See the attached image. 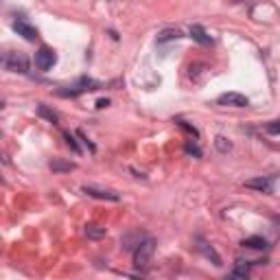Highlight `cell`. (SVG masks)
<instances>
[{
	"instance_id": "6da1fadb",
	"label": "cell",
	"mask_w": 280,
	"mask_h": 280,
	"mask_svg": "<svg viewBox=\"0 0 280 280\" xmlns=\"http://www.w3.org/2000/svg\"><path fill=\"white\" fill-rule=\"evenodd\" d=\"M153 252H156V241H153L151 237H145V241L140 243V245L134 249V263L136 267H147L151 261Z\"/></svg>"
},
{
	"instance_id": "7a4b0ae2",
	"label": "cell",
	"mask_w": 280,
	"mask_h": 280,
	"mask_svg": "<svg viewBox=\"0 0 280 280\" xmlns=\"http://www.w3.org/2000/svg\"><path fill=\"white\" fill-rule=\"evenodd\" d=\"M3 66L9 72H20V75H26L29 72V60L20 53H7L3 60Z\"/></svg>"
},
{
	"instance_id": "3957f363",
	"label": "cell",
	"mask_w": 280,
	"mask_h": 280,
	"mask_svg": "<svg viewBox=\"0 0 280 280\" xmlns=\"http://www.w3.org/2000/svg\"><path fill=\"white\" fill-rule=\"evenodd\" d=\"M55 62H57V55H55V50L48 46H42L38 53H35V66H38L42 72H48L55 66Z\"/></svg>"
},
{
	"instance_id": "277c9868",
	"label": "cell",
	"mask_w": 280,
	"mask_h": 280,
	"mask_svg": "<svg viewBox=\"0 0 280 280\" xmlns=\"http://www.w3.org/2000/svg\"><path fill=\"white\" fill-rule=\"evenodd\" d=\"M13 31H16L18 35H22L26 42H35L40 38L38 35V29H35L33 24H29V20L24 18H18V20H13Z\"/></svg>"
},
{
	"instance_id": "5b68a950",
	"label": "cell",
	"mask_w": 280,
	"mask_h": 280,
	"mask_svg": "<svg viewBox=\"0 0 280 280\" xmlns=\"http://www.w3.org/2000/svg\"><path fill=\"white\" fill-rule=\"evenodd\" d=\"M217 103L219 105H228V107H245L249 105V99L241 92H226L217 99Z\"/></svg>"
},
{
	"instance_id": "8992f818",
	"label": "cell",
	"mask_w": 280,
	"mask_h": 280,
	"mask_svg": "<svg viewBox=\"0 0 280 280\" xmlns=\"http://www.w3.org/2000/svg\"><path fill=\"white\" fill-rule=\"evenodd\" d=\"M249 269H252V261H237L234 269L223 280H249Z\"/></svg>"
},
{
	"instance_id": "52a82bcc",
	"label": "cell",
	"mask_w": 280,
	"mask_h": 280,
	"mask_svg": "<svg viewBox=\"0 0 280 280\" xmlns=\"http://www.w3.org/2000/svg\"><path fill=\"white\" fill-rule=\"evenodd\" d=\"M245 186L254 188V190H261V193H271V190H274V178H269V175H261V178L247 180Z\"/></svg>"
},
{
	"instance_id": "ba28073f",
	"label": "cell",
	"mask_w": 280,
	"mask_h": 280,
	"mask_svg": "<svg viewBox=\"0 0 280 280\" xmlns=\"http://www.w3.org/2000/svg\"><path fill=\"white\" fill-rule=\"evenodd\" d=\"M83 193L97 200H107V202H119V193L114 190H105V188H94V186H83Z\"/></svg>"
},
{
	"instance_id": "9c48e42d",
	"label": "cell",
	"mask_w": 280,
	"mask_h": 280,
	"mask_svg": "<svg viewBox=\"0 0 280 280\" xmlns=\"http://www.w3.org/2000/svg\"><path fill=\"white\" fill-rule=\"evenodd\" d=\"M190 38H193L195 42H200V44H204V46H206V44H210L212 40H210V35L208 33H206V29L202 26V24H193V26H190Z\"/></svg>"
},
{
	"instance_id": "30bf717a",
	"label": "cell",
	"mask_w": 280,
	"mask_h": 280,
	"mask_svg": "<svg viewBox=\"0 0 280 280\" xmlns=\"http://www.w3.org/2000/svg\"><path fill=\"white\" fill-rule=\"evenodd\" d=\"M105 234H107V230H105L103 226H97V223H88V226H86V237L92 239V241L103 239Z\"/></svg>"
},
{
	"instance_id": "8fae6325",
	"label": "cell",
	"mask_w": 280,
	"mask_h": 280,
	"mask_svg": "<svg viewBox=\"0 0 280 280\" xmlns=\"http://www.w3.org/2000/svg\"><path fill=\"white\" fill-rule=\"evenodd\" d=\"M241 245L247 247V249H265V247H267V241H265L263 237H247Z\"/></svg>"
},
{
	"instance_id": "7c38bea8",
	"label": "cell",
	"mask_w": 280,
	"mask_h": 280,
	"mask_svg": "<svg viewBox=\"0 0 280 280\" xmlns=\"http://www.w3.org/2000/svg\"><path fill=\"white\" fill-rule=\"evenodd\" d=\"M50 169H53L55 173L72 171V169H75V162H64V160H50Z\"/></svg>"
},
{
	"instance_id": "4fadbf2b",
	"label": "cell",
	"mask_w": 280,
	"mask_h": 280,
	"mask_svg": "<svg viewBox=\"0 0 280 280\" xmlns=\"http://www.w3.org/2000/svg\"><path fill=\"white\" fill-rule=\"evenodd\" d=\"M200 249L204 252V256H206V259H210L212 263H215V265H221V259H219V254H217L215 249H212V247L208 245V243H200Z\"/></svg>"
},
{
	"instance_id": "5bb4252c",
	"label": "cell",
	"mask_w": 280,
	"mask_h": 280,
	"mask_svg": "<svg viewBox=\"0 0 280 280\" xmlns=\"http://www.w3.org/2000/svg\"><path fill=\"white\" fill-rule=\"evenodd\" d=\"M182 38V33L178 31V29H164L160 35H158V42H169V40H180Z\"/></svg>"
},
{
	"instance_id": "9a60e30c",
	"label": "cell",
	"mask_w": 280,
	"mask_h": 280,
	"mask_svg": "<svg viewBox=\"0 0 280 280\" xmlns=\"http://www.w3.org/2000/svg\"><path fill=\"white\" fill-rule=\"evenodd\" d=\"M38 114L42 116V119H46L48 123H53V125H55L57 121H60V116H57V114L53 112V109H48L46 105H38Z\"/></svg>"
},
{
	"instance_id": "2e32d148",
	"label": "cell",
	"mask_w": 280,
	"mask_h": 280,
	"mask_svg": "<svg viewBox=\"0 0 280 280\" xmlns=\"http://www.w3.org/2000/svg\"><path fill=\"white\" fill-rule=\"evenodd\" d=\"M215 147H217V149H219L221 153H228V151L232 149L230 140H228V138H223V136H217V138H215Z\"/></svg>"
},
{
	"instance_id": "e0dca14e",
	"label": "cell",
	"mask_w": 280,
	"mask_h": 280,
	"mask_svg": "<svg viewBox=\"0 0 280 280\" xmlns=\"http://www.w3.org/2000/svg\"><path fill=\"white\" fill-rule=\"evenodd\" d=\"M64 138H66V143H68V147H70V149L75 151V153H79V151H81V149H79V145L75 143V138H72V136L68 134V131H66V134H64Z\"/></svg>"
},
{
	"instance_id": "ac0fdd59",
	"label": "cell",
	"mask_w": 280,
	"mask_h": 280,
	"mask_svg": "<svg viewBox=\"0 0 280 280\" xmlns=\"http://www.w3.org/2000/svg\"><path fill=\"white\" fill-rule=\"evenodd\" d=\"M178 123H180V127H184V129L188 131V134H193V138H195V140L200 138V134H197V129H195V127H190V125H188V123H184L182 119H178Z\"/></svg>"
},
{
	"instance_id": "d6986e66",
	"label": "cell",
	"mask_w": 280,
	"mask_h": 280,
	"mask_svg": "<svg viewBox=\"0 0 280 280\" xmlns=\"http://www.w3.org/2000/svg\"><path fill=\"white\" fill-rule=\"evenodd\" d=\"M267 134H274V136L280 134V121H274V123L267 125Z\"/></svg>"
},
{
	"instance_id": "ffe728a7",
	"label": "cell",
	"mask_w": 280,
	"mask_h": 280,
	"mask_svg": "<svg viewBox=\"0 0 280 280\" xmlns=\"http://www.w3.org/2000/svg\"><path fill=\"white\" fill-rule=\"evenodd\" d=\"M186 153H193V156L200 158V156H202V149H200V147H197V145L188 143V145H186Z\"/></svg>"
},
{
	"instance_id": "44dd1931",
	"label": "cell",
	"mask_w": 280,
	"mask_h": 280,
	"mask_svg": "<svg viewBox=\"0 0 280 280\" xmlns=\"http://www.w3.org/2000/svg\"><path fill=\"white\" fill-rule=\"evenodd\" d=\"M105 105H109V101H107V99H101V101L97 103V107H105Z\"/></svg>"
}]
</instances>
